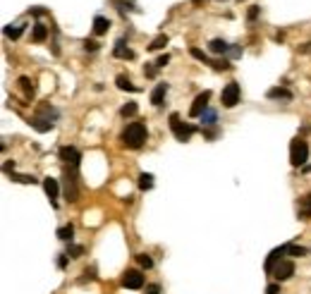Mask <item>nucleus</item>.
I'll return each mask as SVG.
<instances>
[{"instance_id": "a211bd4d", "label": "nucleus", "mask_w": 311, "mask_h": 294, "mask_svg": "<svg viewBox=\"0 0 311 294\" xmlns=\"http://www.w3.org/2000/svg\"><path fill=\"white\" fill-rule=\"evenodd\" d=\"M115 84H118L120 91H132V94H134V91H139V86H134V84L129 82L127 74H118V76H115Z\"/></svg>"}, {"instance_id": "72a5a7b5", "label": "nucleus", "mask_w": 311, "mask_h": 294, "mask_svg": "<svg viewBox=\"0 0 311 294\" xmlns=\"http://www.w3.org/2000/svg\"><path fill=\"white\" fill-rule=\"evenodd\" d=\"M156 72H158V65H156V62H149V65L144 67V74L146 76H156Z\"/></svg>"}, {"instance_id": "412c9836", "label": "nucleus", "mask_w": 311, "mask_h": 294, "mask_svg": "<svg viewBox=\"0 0 311 294\" xmlns=\"http://www.w3.org/2000/svg\"><path fill=\"white\" fill-rule=\"evenodd\" d=\"M58 237L63 242H72V237H75V225L70 222V225H65V228L58 230Z\"/></svg>"}, {"instance_id": "9d476101", "label": "nucleus", "mask_w": 311, "mask_h": 294, "mask_svg": "<svg viewBox=\"0 0 311 294\" xmlns=\"http://www.w3.org/2000/svg\"><path fill=\"white\" fill-rule=\"evenodd\" d=\"M278 282H282V280H290L292 275H294V263L292 261H280L275 268H273V272H270Z\"/></svg>"}, {"instance_id": "aec40b11", "label": "nucleus", "mask_w": 311, "mask_h": 294, "mask_svg": "<svg viewBox=\"0 0 311 294\" xmlns=\"http://www.w3.org/2000/svg\"><path fill=\"white\" fill-rule=\"evenodd\" d=\"M299 218H301V220L311 218V194H306V196H304V198L299 201Z\"/></svg>"}, {"instance_id": "b1692460", "label": "nucleus", "mask_w": 311, "mask_h": 294, "mask_svg": "<svg viewBox=\"0 0 311 294\" xmlns=\"http://www.w3.org/2000/svg\"><path fill=\"white\" fill-rule=\"evenodd\" d=\"M22 32H24L22 24H10V26H5V36H8V38H20Z\"/></svg>"}, {"instance_id": "dca6fc26", "label": "nucleus", "mask_w": 311, "mask_h": 294, "mask_svg": "<svg viewBox=\"0 0 311 294\" xmlns=\"http://www.w3.org/2000/svg\"><path fill=\"white\" fill-rule=\"evenodd\" d=\"M113 55L115 58H120V60H132L134 58V53L127 48V44H125V38H120L118 44H115V50H113Z\"/></svg>"}, {"instance_id": "20e7f679", "label": "nucleus", "mask_w": 311, "mask_h": 294, "mask_svg": "<svg viewBox=\"0 0 311 294\" xmlns=\"http://www.w3.org/2000/svg\"><path fill=\"white\" fill-rule=\"evenodd\" d=\"M306 160H309V146H306V142L304 139H292L290 144V163L294 165V168H301V165H306Z\"/></svg>"}, {"instance_id": "2eb2a0df", "label": "nucleus", "mask_w": 311, "mask_h": 294, "mask_svg": "<svg viewBox=\"0 0 311 294\" xmlns=\"http://www.w3.org/2000/svg\"><path fill=\"white\" fill-rule=\"evenodd\" d=\"M208 48H211V53H215V55H225L232 50V46L227 44V41H223V38H213V41L208 44Z\"/></svg>"}, {"instance_id": "6e6552de", "label": "nucleus", "mask_w": 311, "mask_h": 294, "mask_svg": "<svg viewBox=\"0 0 311 294\" xmlns=\"http://www.w3.org/2000/svg\"><path fill=\"white\" fill-rule=\"evenodd\" d=\"M58 156H60V160H63L65 165H70V168H77L79 160H82V153L77 151L75 146H63V148L58 151Z\"/></svg>"}, {"instance_id": "c756f323", "label": "nucleus", "mask_w": 311, "mask_h": 294, "mask_svg": "<svg viewBox=\"0 0 311 294\" xmlns=\"http://www.w3.org/2000/svg\"><path fill=\"white\" fill-rule=\"evenodd\" d=\"M10 177L15 180V182H22V184H34V182H36L32 174H15V172H12Z\"/></svg>"}, {"instance_id": "0eeeda50", "label": "nucleus", "mask_w": 311, "mask_h": 294, "mask_svg": "<svg viewBox=\"0 0 311 294\" xmlns=\"http://www.w3.org/2000/svg\"><path fill=\"white\" fill-rule=\"evenodd\" d=\"M208 98H211V91H204V94H199V96L194 98L192 108H189V115H192V118H201L206 110H208Z\"/></svg>"}, {"instance_id": "c9c22d12", "label": "nucleus", "mask_w": 311, "mask_h": 294, "mask_svg": "<svg viewBox=\"0 0 311 294\" xmlns=\"http://www.w3.org/2000/svg\"><path fill=\"white\" fill-rule=\"evenodd\" d=\"M84 50H91V53H96V50H98V44H96V41H89V38H86V41H84Z\"/></svg>"}, {"instance_id": "2f4dec72", "label": "nucleus", "mask_w": 311, "mask_h": 294, "mask_svg": "<svg viewBox=\"0 0 311 294\" xmlns=\"http://www.w3.org/2000/svg\"><path fill=\"white\" fill-rule=\"evenodd\" d=\"M137 258H139L141 268H153V258H151L149 254H141V256H137Z\"/></svg>"}, {"instance_id": "423d86ee", "label": "nucleus", "mask_w": 311, "mask_h": 294, "mask_svg": "<svg viewBox=\"0 0 311 294\" xmlns=\"http://www.w3.org/2000/svg\"><path fill=\"white\" fill-rule=\"evenodd\" d=\"M239 96H242L239 84H237V82H230V84L223 88V94H220V103H223L225 108H235L237 103H239Z\"/></svg>"}, {"instance_id": "39448f33", "label": "nucleus", "mask_w": 311, "mask_h": 294, "mask_svg": "<svg viewBox=\"0 0 311 294\" xmlns=\"http://www.w3.org/2000/svg\"><path fill=\"white\" fill-rule=\"evenodd\" d=\"M65 198L70 204H75L79 198V180H77V168H67L65 170Z\"/></svg>"}, {"instance_id": "9b49d317", "label": "nucleus", "mask_w": 311, "mask_h": 294, "mask_svg": "<svg viewBox=\"0 0 311 294\" xmlns=\"http://www.w3.org/2000/svg\"><path fill=\"white\" fill-rule=\"evenodd\" d=\"M285 254H287V244H282V246H275V249L268 254V258H266V272H268V275L273 272V268H275V266L282 261V256H285Z\"/></svg>"}, {"instance_id": "a19ab883", "label": "nucleus", "mask_w": 311, "mask_h": 294, "mask_svg": "<svg viewBox=\"0 0 311 294\" xmlns=\"http://www.w3.org/2000/svg\"><path fill=\"white\" fill-rule=\"evenodd\" d=\"M29 12H32V14H46V10H43V8H32Z\"/></svg>"}, {"instance_id": "c85d7f7f", "label": "nucleus", "mask_w": 311, "mask_h": 294, "mask_svg": "<svg viewBox=\"0 0 311 294\" xmlns=\"http://www.w3.org/2000/svg\"><path fill=\"white\" fill-rule=\"evenodd\" d=\"M287 256H306V249L299 244H287Z\"/></svg>"}, {"instance_id": "a878e982", "label": "nucleus", "mask_w": 311, "mask_h": 294, "mask_svg": "<svg viewBox=\"0 0 311 294\" xmlns=\"http://www.w3.org/2000/svg\"><path fill=\"white\" fill-rule=\"evenodd\" d=\"M151 186H153V174H151V172H141L139 174V189L146 192V189H151Z\"/></svg>"}, {"instance_id": "f704fd0d", "label": "nucleus", "mask_w": 311, "mask_h": 294, "mask_svg": "<svg viewBox=\"0 0 311 294\" xmlns=\"http://www.w3.org/2000/svg\"><path fill=\"white\" fill-rule=\"evenodd\" d=\"M86 280H96V268H86V270H84V278H82V282H86Z\"/></svg>"}, {"instance_id": "4468645a", "label": "nucleus", "mask_w": 311, "mask_h": 294, "mask_svg": "<svg viewBox=\"0 0 311 294\" xmlns=\"http://www.w3.org/2000/svg\"><path fill=\"white\" fill-rule=\"evenodd\" d=\"M165 94H168V84H165V82L156 84L153 94H151V103H153L156 108H161V106H163V98H165Z\"/></svg>"}, {"instance_id": "bb28decb", "label": "nucleus", "mask_w": 311, "mask_h": 294, "mask_svg": "<svg viewBox=\"0 0 311 294\" xmlns=\"http://www.w3.org/2000/svg\"><path fill=\"white\" fill-rule=\"evenodd\" d=\"M20 86L24 88L27 96H34V82L29 79V76H20Z\"/></svg>"}, {"instance_id": "cd10ccee", "label": "nucleus", "mask_w": 311, "mask_h": 294, "mask_svg": "<svg viewBox=\"0 0 311 294\" xmlns=\"http://www.w3.org/2000/svg\"><path fill=\"white\" fill-rule=\"evenodd\" d=\"M115 5H118L120 12H139V8H134V5L127 2V0H115Z\"/></svg>"}, {"instance_id": "ddd939ff", "label": "nucleus", "mask_w": 311, "mask_h": 294, "mask_svg": "<svg viewBox=\"0 0 311 294\" xmlns=\"http://www.w3.org/2000/svg\"><path fill=\"white\" fill-rule=\"evenodd\" d=\"M266 96H268L270 100H292V91L285 86H273L266 91Z\"/></svg>"}, {"instance_id": "f3484780", "label": "nucleus", "mask_w": 311, "mask_h": 294, "mask_svg": "<svg viewBox=\"0 0 311 294\" xmlns=\"http://www.w3.org/2000/svg\"><path fill=\"white\" fill-rule=\"evenodd\" d=\"M108 29H110V20L103 17V14H96V17H94V34H96V36H103Z\"/></svg>"}, {"instance_id": "473e14b6", "label": "nucleus", "mask_w": 311, "mask_h": 294, "mask_svg": "<svg viewBox=\"0 0 311 294\" xmlns=\"http://www.w3.org/2000/svg\"><path fill=\"white\" fill-rule=\"evenodd\" d=\"M82 254H84V246H75V244H72V246L67 249V256H72V258H79Z\"/></svg>"}, {"instance_id": "7c9ffc66", "label": "nucleus", "mask_w": 311, "mask_h": 294, "mask_svg": "<svg viewBox=\"0 0 311 294\" xmlns=\"http://www.w3.org/2000/svg\"><path fill=\"white\" fill-rule=\"evenodd\" d=\"M189 53H192V58H196V60H201V62H206V65H211V58H208V55H206L204 50H199V48H192Z\"/></svg>"}, {"instance_id": "f03ea898", "label": "nucleus", "mask_w": 311, "mask_h": 294, "mask_svg": "<svg viewBox=\"0 0 311 294\" xmlns=\"http://www.w3.org/2000/svg\"><path fill=\"white\" fill-rule=\"evenodd\" d=\"M146 142V124L144 122H132L127 124V130L122 132V144L127 148H141Z\"/></svg>"}, {"instance_id": "f8f14e48", "label": "nucleus", "mask_w": 311, "mask_h": 294, "mask_svg": "<svg viewBox=\"0 0 311 294\" xmlns=\"http://www.w3.org/2000/svg\"><path fill=\"white\" fill-rule=\"evenodd\" d=\"M43 192H46V196L55 204V198H58V194H60V184H58V180L46 177V180H43Z\"/></svg>"}, {"instance_id": "1a4fd4ad", "label": "nucleus", "mask_w": 311, "mask_h": 294, "mask_svg": "<svg viewBox=\"0 0 311 294\" xmlns=\"http://www.w3.org/2000/svg\"><path fill=\"white\" fill-rule=\"evenodd\" d=\"M122 287H127V290H141V287H144V275H141V270H125V275H122Z\"/></svg>"}, {"instance_id": "79ce46f5", "label": "nucleus", "mask_w": 311, "mask_h": 294, "mask_svg": "<svg viewBox=\"0 0 311 294\" xmlns=\"http://www.w3.org/2000/svg\"><path fill=\"white\" fill-rule=\"evenodd\" d=\"M58 266H60V268H65V266H67V256H63V258L58 261Z\"/></svg>"}, {"instance_id": "4be33fe9", "label": "nucleus", "mask_w": 311, "mask_h": 294, "mask_svg": "<svg viewBox=\"0 0 311 294\" xmlns=\"http://www.w3.org/2000/svg\"><path fill=\"white\" fill-rule=\"evenodd\" d=\"M137 110H139V106H137L134 100H129V103H125V106L120 108V115H122V118H132V115H137Z\"/></svg>"}, {"instance_id": "e433bc0d", "label": "nucleus", "mask_w": 311, "mask_h": 294, "mask_svg": "<svg viewBox=\"0 0 311 294\" xmlns=\"http://www.w3.org/2000/svg\"><path fill=\"white\" fill-rule=\"evenodd\" d=\"M266 294H280V282H273L266 287Z\"/></svg>"}, {"instance_id": "58836bf2", "label": "nucleus", "mask_w": 311, "mask_h": 294, "mask_svg": "<svg viewBox=\"0 0 311 294\" xmlns=\"http://www.w3.org/2000/svg\"><path fill=\"white\" fill-rule=\"evenodd\" d=\"M256 17H258V8H251V10H249V22H254Z\"/></svg>"}, {"instance_id": "f257e3e1", "label": "nucleus", "mask_w": 311, "mask_h": 294, "mask_svg": "<svg viewBox=\"0 0 311 294\" xmlns=\"http://www.w3.org/2000/svg\"><path fill=\"white\" fill-rule=\"evenodd\" d=\"M55 120H58V110L53 106H48V103H43L41 108L36 110V115L32 118V124L36 132H51L55 127Z\"/></svg>"}, {"instance_id": "7ed1b4c3", "label": "nucleus", "mask_w": 311, "mask_h": 294, "mask_svg": "<svg viewBox=\"0 0 311 294\" xmlns=\"http://www.w3.org/2000/svg\"><path fill=\"white\" fill-rule=\"evenodd\" d=\"M170 130H172V134H175V139H177V142H189V139H192V134L196 132V127L189 124V122H182L177 112H172V115H170Z\"/></svg>"}, {"instance_id": "6ab92c4d", "label": "nucleus", "mask_w": 311, "mask_h": 294, "mask_svg": "<svg viewBox=\"0 0 311 294\" xmlns=\"http://www.w3.org/2000/svg\"><path fill=\"white\" fill-rule=\"evenodd\" d=\"M46 36H48L46 24H41V22L34 24V32H32V38H34V41H36V44H43V41H46Z\"/></svg>"}, {"instance_id": "393cba45", "label": "nucleus", "mask_w": 311, "mask_h": 294, "mask_svg": "<svg viewBox=\"0 0 311 294\" xmlns=\"http://www.w3.org/2000/svg\"><path fill=\"white\" fill-rule=\"evenodd\" d=\"M201 122H204V127H215V122H218L215 110H206L204 115H201Z\"/></svg>"}, {"instance_id": "5701e85b", "label": "nucleus", "mask_w": 311, "mask_h": 294, "mask_svg": "<svg viewBox=\"0 0 311 294\" xmlns=\"http://www.w3.org/2000/svg\"><path fill=\"white\" fill-rule=\"evenodd\" d=\"M165 46H168V36L161 34V36H156V38L149 44V50H161V48H165Z\"/></svg>"}, {"instance_id": "ea45409f", "label": "nucleus", "mask_w": 311, "mask_h": 294, "mask_svg": "<svg viewBox=\"0 0 311 294\" xmlns=\"http://www.w3.org/2000/svg\"><path fill=\"white\" fill-rule=\"evenodd\" d=\"M146 294H161V287H158V284H151L149 290H146Z\"/></svg>"}, {"instance_id": "4c0bfd02", "label": "nucleus", "mask_w": 311, "mask_h": 294, "mask_svg": "<svg viewBox=\"0 0 311 294\" xmlns=\"http://www.w3.org/2000/svg\"><path fill=\"white\" fill-rule=\"evenodd\" d=\"M168 62H170V55H161V58L156 60V65H158V67H165Z\"/></svg>"}]
</instances>
